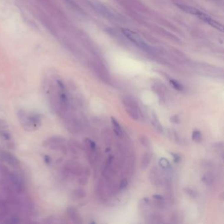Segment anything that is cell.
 Masks as SVG:
<instances>
[{
	"mask_svg": "<svg viewBox=\"0 0 224 224\" xmlns=\"http://www.w3.org/2000/svg\"><path fill=\"white\" fill-rule=\"evenodd\" d=\"M17 116L21 126L26 130H36L42 124V119L38 114L28 113L21 109L18 111Z\"/></svg>",
	"mask_w": 224,
	"mask_h": 224,
	"instance_id": "1",
	"label": "cell"
},
{
	"mask_svg": "<svg viewBox=\"0 0 224 224\" xmlns=\"http://www.w3.org/2000/svg\"><path fill=\"white\" fill-rule=\"evenodd\" d=\"M122 32L126 38L129 40H130L131 42H133L134 44H136L137 47L141 49V50H143L146 51H151V47L144 41V39L138 34L129 29H123Z\"/></svg>",
	"mask_w": 224,
	"mask_h": 224,
	"instance_id": "2",
	"label": "cell"
},
{
	"mask_svg": "<svg viewBox=\"0 0 224 224\" xmlns=\"http://www.w3.org/2000/svg\"><path fill=\"white\" fill-rule=\"evenodd\" d=\"M91 5L95 10L97 11V12H98L100 15H101L105 18L113 20V21H121V17L118 15L116 13L113 12V11L109 9L108 7L101 4V3L97 1H91Z\"/></svg>",
	"mask_w": 224,
	"mask_h": 224,
	"instance_id": "3",
	"label": "cell"
},
{
	"mask_svg": "<svg viewBox=\"0 0 224 224\" xmlns=\"http://www.w3.org/2000/svg\"><path fill=\"white\" fill-rule=\"evenodd\" d=\"M195 15L198 16V17H199L201 20H202V21L206 22V23L209 24L210 25L212 26V27H213L214 28H216V29L223 32V29L222 25L220 24L219 22H218L216 21H215V20H214L213 19H212L210 16L206 15L205 13H202L199 10H198L197 11L196 14H195Z\"/></svg>",
	"mask_w": 224,
	"mask_h": 224,
	"instance_id": "4",
	"label": "cell"
},
{
	"mask_svg": "<svg viewBox=\"0 0 224 224\" xmlns=\"http://www.w3.org/2000/svg\"><path fill=\"white\" fill-rule=\"evenodd\" d=\"M149 179H150L152 184L154 186H160L161 185L162 181L160 177L159 171L156 167L153 168L149 173Z\"/></svg>",
	"mask_w": 224,
	"mask_h": 224,
	"instance_id": "5",
	"label": "cell"
},
{
	"mask_svg": "<svg viewBox=\"0 0 224 224\" xmlns=\"http://www.w3.org/2000/svg\"><path fill=\"white\" fill-rule=\"evenodd\" d=\"M121 101L122 104L124 105L126 108V107H130V108H138V106H137V102L135 101V99L130 96H124L121 99Z\"/></svg>",
	"mask_w": 224,
	"mask_h": 224,
	"instance_id": "6",
	"label": "cell"
},
{
	"mask_svg": "<svg viewBox=\"0 0 224 224\" xmlns=\"http://www.w3.org/2000/svg\"><path fill=\"white\" fill-rule=\"evenodd\" d=\"M0 137L4 140H10L11 138V134L7 129V126H4L1 122L0 124Z\"/></svg>",
	"mask_w": 224,
	"mask_h": 224,
	"instance_id": "7",
	"label": "cell"
},
{
	"mask_svg": "<svg viewBox=\"0 0 224 224\" xmlns=\"http://www.w3.org/2000/svg\"><path fill=\"white\" fill-rule=\"evenodd\" d=\"M151 160V154L149 153H145L143 154L141 160V168L142 169H146Z\"/></svg>",
	"mask_w": 224,
	"mask_h": 224,
	"instance_id": "8",
	"label": "cell"
},
{
	"mask_svg": "<svg viewBox=\"0 0 224 224\" xmlns=\"http://www.w3.org/2000/svg\"><path fill=\"white\" fill-rule=\"evenodd\" d=\"M68 215L70 216L71 219L73 220L75 223H82L81 218L80 217L78 212L74 208H68Z\"/></svg>",
	"mask_w": 224,
	"mask_h": 224,
	"instance_id": "9",
	"label": "cell"
},
{
	"mask_svg": "<svg viewBox=\"0 0 224 224\" xmlns=\"http://www.w3.org/2000/svg\"><path fill=\"white\" fill-rule=\"evenodd\" d=\"M126 112L128 115L130 116L134 120H138L139 118V115L138 113V108L126 107Z\"/></svg>",
	"mask_w": 224,
	"mask_h": 224,
	"instance_id": "10",
	"label": "cell"
},
{
	"mask_svg": "<svg viewBox=\"0 0 224 224\" xmlns=\"http://www.w3.org/2000/svg\"><path fill=\"white\" fill-rule=\"evenodd\" d=\"M151 122H152V124H153V126H154V128L156 129L158 131L160 132V133H162L163 132L162 126L161 124H160L159 119H158L157 115L154 113L153 114V115H152Z\"/></svg>",
	"mask_w": 224,
	"mask_h": 224,
	"instance_id": "11",
	"label": "cell"
},
{
	"mask_svg": "<svg viewBox=\"0 0 224 224\" xmlns=\"http://www.w3.org/2000/svg\"><path fill=\"white\" fill-rule=\"evenodd\" d=\"M202 181L208 186H212L214 182V176L210 172L205 174L202 177Z\"/></svg>",
	"mask_w": 224,
	"mask_h": 224,
	"instance_id": "12",
	"label": "cell"
},
{
	"mask_svg": "<svg viewBox=\"0 0 224 224\" xmlns=\"http://www.w3.org/2000/svg\"><path fill=\"white\" fill-rule=\"evenodd\" d=\"M111 121H112V124H113V125L114 133L116 134L117 136L121 137L122 136V129H121V127H120L119 123L118 122L117 120L113 117L111 118Z\"/></svg>",
	"mask_w": 224,
	"mask_h": 224,
	"instance_id": "13",
	"label": "cell"
},
{
	"mask_svg": "<svg viewBox=\"0 0 224 224\" xmlns=\"http://www.w3.org/2000/svg\"><path fill=\"white\" fill-rule=\"evenodd\" d=\"M149 222L152 223H163V220L160 215L154 214L149 216Z\"/></svg>",
	"mask_w": 224,
	"mask_h": 224,
	"instance_id": "14",
	"label": "cell"
},
{
	"mask_svg": "<svg viewBox=\"0 0 224 224\" xmlns=\"http://www.w3.org/2000/svg\"><path fill=\"white\" fill-rule=\"evenodd\" d=\"M138 139L141 144L143 147H149V145H150V141H149V138L146 136L141 135V136H139Z\"/></svg>",
	"mask_w": 224,
	"mask_h": 224,
	"instance_id": "15",
	"label": "cell"
},
{
	"mask_svg": "<svg viewBox=\"0 0 224 224\" xmlns=\"http://www.w3.org/2000/svg\"><path fill=\"white\" fill-rule=\"evenodd\" d=\"M192 139L194 141L199 143L202 141V134L199 130H195L192 134Z\"/></svg>",
	"mask_w": 224,
	"mask_h": 224,
	"instance_id": "16",
	"label": "cell"
},
{
	"mask_svg": "<svg viewBox=\"0 0 224 224\" xmlns=\"http://www.w3.org/2000/svg\"><path fill=\"white\" fill-rule=\"evenodd\" d=\"M181 220H182V217L180 216L178 212H176L172 213L170 216V220L172 223H178L181 222Z\"/></svg>",
	"mask_w": 224,
	"mask_h": 224,
	"instance_id": "17",
	"label": "cell"
},
{
	"mask_svg": "<svg viewBox=\"0 0 224 224\" xmlns=\"http://www.w3.org/2000/svg\"><path fill=\"white\" fill-rule=\"evenodd\" d=\"M183 191H184V193L185 194L189 195V196L190 197H191V198H193V199H195V198H196L197 196V191H195V190H194V189H191V188L185 187V188L183 189Z\"/></svg>",
	"mask_w": 224,
	"mask_h": 224,
	"instance_id": "18",
	"label": "cell"
},
{
	"mask_svg": "<svg viewBox=\"0 0 224 224\" xmlns=\"http://www.w3.org/2000/svg\"><path fill=\"white\" fill-rule=\"evenodd\" d=\"M159 165L161 166L163 169H168L170 167V164L168 160L165 158H161L159 161Z\"/></svg>",
	"mask_w": 224,
	"mask_h": 224,
	"instance_id": "19",
	"label": "cell"
},
{
	"mask_svg": "<svg viewBox=\"0 0 224 224\" xmlns=\"http://www.w3.org/2000/svg\"><path fill=\"white\" fill-rule=\"evenodd\" d=\"M170 83L171 85L175 89V90H178V91H182L183 89V85L181 84L180 83L178 82L177 81H176V80H170Z\"/></svg>",
	"mask_w": 224,
	"mask_h": 224,
	"instance_id": "20",
	"label": "cell"
},
{
	"mask_svg": "<svg viewBox=\"0 0 224 224\" xmlns=\"http://www.w3.org/2000/svg\"><path fill=\"white\" fill-rule=\"evenodd\" d=\"M153 205L155 207H157L158 208H160V209L164 208L166 206V204L164 201V199H161V200L154 199V201L153 202Z\"/></svg>",
	"mask_w": 224,
	"mask_h": 224,
	"instance_id": "21",
	"label": "cell"
},
{
	"mask_svg": "<svg viewBox=\"0 0 224 224\" xmlns=\"http://www.w3.org/2000/svg\"><path fill=\"white\" fill-rule=\"evenodd\" d=\"M170 120L171 122L174 123V124H179V123L180 122V119L179 118V116L177 115V114L170 117Z\"/></svg>",
	"mask_w": 224,
	"mask_h": 224,
	"instance_id": "22",
	"label": "cell"
},
{
	"mask_svg": "<svg viewBox=\"0 0 224 224\" xmlns=\"http://www.w3.org/2000/svg\"><path fill=\"white\" fill-rule=\"evenodd\" d=\"M128 181L127 179H122L121 181V182H120V187H119L120 189H125L126 187L128 186Z\"/></svg>",
	"mask_w": 224,
	"mask_h": 224,
	"instance_id": "23",
	"label": "cell"
},
{
	"mask_svg": "<svg viewBox=\"0 0 224 224\" xmlns=\"http://www.w3.org/2000/svg\"><path fill=\"white\" fill-rule=\"evenodd\" d=\"M172 155H173V157H174V160L175 162H178L180 160V157L179 156H178L177 154H174V153H171Z\"/></svg>",
	"mask_w": 224,
	"mask_h": 224,
	"instance_id": "24",
	"label": "cell"
},
{
	"mask_svg": "<svg viewBox=\"0 0 224 224\" xmlns=\"http://www.w3.org/2000/svg\"><path fill=\"white\" fill-rule=\"evenodd\" d=\"M153 197L154 198V199H157V200L164 199V198L161 196V195H153Z\"/></svg>",
	"mask_w": 224,
	"mask_h": 224,
	"instance_id": "25",
	"label": "cell"
},
{
	"mask_svg": "<svg viewBox=\"0 0 224 224\" xmlns=\"http://www.w3.org/2000/svg\"><path fill=\"white\" fill-rule=\"evenodd\" d=\"M88 182V180L85 179V178H84V179H82L80 181V183L82 185H85L86 183H87Z\"/></svg>",
	"mask_w": 224,
	"mask_h": 224,
	"instance_id": "26",
	"label": "cell"
}]
</instances>
